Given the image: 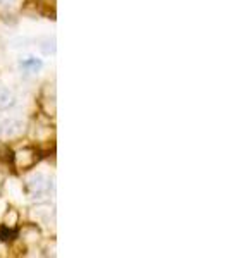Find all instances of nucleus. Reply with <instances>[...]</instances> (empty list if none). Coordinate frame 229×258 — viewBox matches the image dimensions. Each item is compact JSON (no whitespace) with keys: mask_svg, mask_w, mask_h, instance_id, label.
<instances>
[{"mask_svg":"<svg viewBox=\"0 0 229 258\" xmlns=\"http://www.w3.org/2000/svg\"><path fill=\"white\" fill-rule=\"evenodd\" d=\"M38 162V152L35 148H21L14 153V165L19 170L31 169Z\"/></svg>","mask_w":229,"mask_h":258,"instance_id":"1","label":"nucleus"},{"mask_svg":"<svg viewBox=\"0 0 229 258\" xmlns=\"http://www.w3.org/2000/svg\"><path fill=\"white\" fill-rule=\"evenodd\" d=\"M24 135V124L19 120L9 119L4 120L2 126H0V136L4 140H18Z\"/></svg>","mask_w":229,"mask_h":258,"instance_id":"2","label":"nucleus"},{"mask_svg":"<svg viewBox=\"0 0 229 258\" xmlns=\"http://www.w3.org/2000/svg\"><path fill=\"white\" fill-rule=\"evenodd\" d=\"M40 98L41 109L45 110V114L53 117L55 115V88H53V85H45Z\"/></svg>","mask_w":229,"mask_h":258,"instance_id":"3","label":"nucleus"},{"mask_svg":"<svg viewBox=\"0 0 229 258\" xmlns=\"http://www.w3.org/2000/svg\"><path fill=\"white\" fill-rule=\"evenodd\" d=\"M26 188L30 191V195L33 197H40V195L47 193L48 189V181L43 174H33V176L28 179L26 182Z\"/></svg>","mask_w":229,"mask_h":258,"instance_id":"4","label":"nucleus"},{"mask_svg":"<svg viewBox=\"0 0 229 258\" xmlns=\"http://www.w3.org/2000/svg\"><path fill=\"white\" fill-rule=\"evenodd\" d=\"M12 105H14V95H12L11 91L7 90L2 83H0V109L6 110Z\"/></svg>","mask_w":229,"mask_h":258,"instance_id":"5","label":"nucleus"},{"mask_svg":"<svg viewBox=\"0 0 229 258\" xmlns=\"http://www.w3.org/2000/svg\"><path fill=\"white\" fill-rule=\"evenodd\" d=\"M21 68L26 71V73H38L41 68V62L33 59V57H28V59L21 60Z\"/></svg>","mask_w":229,"mask_h":258,"instance_id":"6","label":"nucleus"},{"mask_svg":"<svg viewBox=\"0 0 229 258\" xmlns=\"http://www.w3.org/2000/svg\"><path fill=\"white\" fill-rule=\"evenodd\" d=\"M18 220H19L18 212H16L14 209H11L9 212H7V215H6V222H4V226L14 231V227H16V224H18Z\"/></svg>","mask_w":229,"mask_h":258,"instance_id":"7","label":"nucleus"},{"mask_svg":"<svg viewBox=\"0 0 229 258\" xmlns=\"http://www.w3.org/2000/svg\"><path fill=\"white\" fill-rule=\"evenodd\" d=\"M36 212H33V217L38 219V220H47L50 217V214H52V209L47 205H41L38 209H35Z\"/></svg>","mask_w":229,"mask_h":258,"instance_id":"8","label":"nucleus"},{"mask_svg":"<svg viewBox=\"0 0 229 258\" xmlns=\"http://www.w3.org/2000/svg\"><path fill=\"white\" fill-rule=\"evenodd\" d=\"M40 48L43 50V53H55V38H47L41 41Z\"/></svg>","mask_w":229,"mask_h":258,"instance_id":"9","label":"nucleus"},{"mask_svg":"<svg viewBox=\"0 0 229 258\" xmlns=\"http://www.w3.org/2000/svg\"><path fill=\"white\" fill-rule=\"evenodd\" d=\"M9 2H12V0H0V4H9Z\"/></svg>","mask_w":229,"mask_h":258,"instance_id":"10","label":"nucleus"},{"mask_svg":"<svg viewBox=\"0 0 229 258\" xmlns=\"http://www.w3.org/2000/svg\"><path fill=\"white\" fill-rule=\"evenodd\" d=\"M2 181H4V176L0 174V188H2Z\"/></svg>","mask_w":229,"mask_h":258,"instance_id":"11","label":"nucleus"}]
</instances>
